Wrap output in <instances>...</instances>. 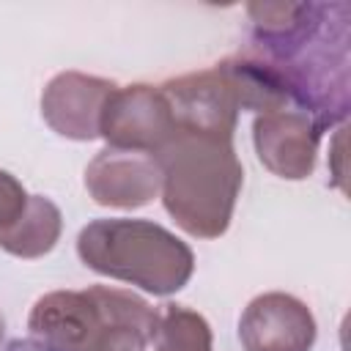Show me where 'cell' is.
<instances>
[{"label": "cell", "instance_id": "cell-1", "mask_svg": "<svg viewBox=\"0 0 351 351\" xmlns=\"http://www.w3.org/2000/svg\"><path fill=\"white\" fill-rule=\"evenodd\" d=\"M250 55L282 82L291 107L307 112L324 132L346 123L351 107V5L332 3H250Z\"/></svg>", "mask_w": 351, "mask_h": 351}, {"label": "cell", "instance_id": "cell-2", "mask_svg": "<svg viewBox=\"0 0 351 351\" xmlns=\"http://www.w3.org/2000/svg\"><path fill=\"white\" fill-rule=\"evenodd\" d=\"M162 173V203L176 225L195 239H219L244 184L233 140L176 129L154 154Z\"/></svg>", "mask_w": 351, "mask_h": 351}, {"label": "cell", "instance_id": "cell-3", "mask_svg": "<svg viewBox=\"0 0 351 351\" xmlns=\"http://www.w3.org/2000/svg\"><path fill=\"white\" fill-rule=\"evenodd\" d=\"M156 321L159 310L143 296L90 285L36 299L27 329L36 340L60 351H148L156 337Z\"/></svg>", "mask_w": 351, "mask_h": 351}, {"label": "cell", "instance_id": "cell-4", "mask_svg": "<svg viewBox=\"0 0 351 351\" xmlns=\"http://www.w3.org/2000/svg\"><path fill=\"white\" fill-rule=\"evenodd\" d=\"M77 255L90 271L154 296L178 293L195 271L189 244L151 219H93L77 236Z\"/></svg>", "mask_w": 351, "mask_h": 351}, {"label": "cell", "instance_id": "cell-5", "mask_svg": "<svg viewBox=\"0 0 351 351\" xmlns=\"http://www.w3.org/2000/svg\"><path fill=\"white\" fill-rule=\"evenodd\" d=\"M173 132V112L159 85H118L101 110L99 137H104L110 148L140 151L154 156L170 140Z\"/></svg>", "mask_w": 351, "mask_h": 351}, {"label": "cell", "instance_id": "cell-6", "mask_svg": "<svg viewBox=\"0 0 351 351\" xmlns=\"http://www.w3.org/2000/svg\"><path fill=\"white\" fill-rule=\"evenodd\" d=\"M159 88L170 104L176 129L233 140L241 104L230 77L219 63L203 71L173 77Z\"/></svg>", "mask_w": 351, "mask_h": 351}, {"label": "cell", "instance_id": "cell-7", "mask_svg": "<svg viewBox=\"0 0 351 351\" xmlns=\"http://www.w3.org/2000/svg\"><path fill=\"white\" fill-rule=\"evenodd\" d=\"M321 134L324 129L296 107L263 112L252 121V143L261 165L288 181L313 176Z\"/></svg>", "mask_w": 351, "mask_h": 351}, {"label": "cell", "instance_id": "cell-8", "mask_svg": "<svg viewBox=\"0 0 351 351\" xmlns=\"http://www.w3.org/2000/svg\"><path fill=\"white\" fill-rule=\"evenodd\" d=\"M315 335L318 326L310 307L282 291L255 296L239 318L244 351H310Z\"/></svg>", "mask_w": 351, "mask_h": 351}, {"label": "cell", "instance_id": "cell-9", "mask_svg": "<svg viewBox=\"0 0 351 351\" xmlns=\"http://www.w3.org/2000/svg\"><path fill=\"white\" fill-rule=\"evenodd\" d=\"M118 85L82 71L55 74L41 93V115L52 132L69 140H96L101 110Z\"/></svg>", "mask_w": 351, "mask_h": 351}, {"label": "cell", "instance_id": "cell-10", "mask_svg": "<svg viewBox=\"0 0 351 351\" xmlns=\"http://www.w3.org/2000/svg\"><path fill=\"white\" fill-rule=\"evenodd\" d=\"M85 189L107 208L148 206L162 189V173L151 154L104 148L85 167Z\"/></svg>", "mask_w": 351, "mask_h": 351}, {"label": "cell", "instance_id": "cell-11", "mask_svg": "<svg viewBox=\"0 0 351 351\" xmlns=\"http://www.w3.org/2000/svg\"><path fill=\"white\" fill-rule=\"evenodd\" d=\"M63 233V214L60 208L44 195H27L22 214L0 228V250L16 258H41L55 250Z\"/></svg>", "mask_w": 351, "mask_h": 351}, {"label": "cell", "instance_id": "cell-12", "mask_svg": "<svg viewBox=\"0 0 351 351\" xmlns=\"http://www.w3.org/2000/svg\"><path fill=\"white\" fill-rule=\"evenodd\" d=\"M154 351H211V326L184 304H165L156 321Z\"/></svg>", "mask_w": 351, "mask_h": 351}, {"label": "cell", "instance_id": "cell-13", "mask_svg": "<svg viewBox=\"0 0 351 351\" xmlns=\"http://www.w3.org/2000/svg\"><path fill=\"white\" fill-rule=\"evenodd\" d=\"M25 203H27L25 186H22L11 173L0 170V228L11 225V222L22 214Z\"/></svg>", "mask_w": 351, "mask_h": 351}, {"label": "cell", "instance_id": "cell-14", "mask_svg": "<svg viewBox=\"0 0 351 351\" xmlns=\"http://www.w3.org/2000/svg\"><path fill=\"white\" fill-rule=\"evenodd\" d=\"M0 351H60V348L47 346V343H41L36 337H16V340L5 343V348H0Z\"/></svg>", "mask_w": 351, "mask_h": 351}, {"label": "cell", "instance_id": "cell-15", "mask_svg": "<svg viewBox=\"0 0 351 351\" xmlns=\"http://www.w3.org/2000/svg\"><path fill=\"white\" fill-rule=\"evenodd\" d=\"M3 335H5V318H3V313H0V343H3Z\"/></svg>", "mask_w": 351, "mask_h": 351}]
</instances>
